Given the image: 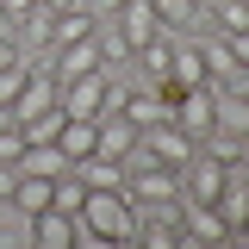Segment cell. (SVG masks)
Listing matches in <instances>:
<instances>
[{
  "label": "cell",
  "instance_id": "15",
  "mask_svg": "<svg viewBox=\"0 0 249 249\" xmlns=\"http://www.w3.org/2000/svg\"><path fill=\"white\" fill-rule=\"evenodd\" d=\"M6 206H19L25 218H37L44 206H50V181H44V175H19L13 193H6Z\"/></svg>",
  "mask_w": 249,
  "mask_h": 249
},
{
  "label": "cell",
  "instance_id": "19",
  "mask_svg": "<svg viewBox=\"0 0 249 249\" xmlns=\"http://www.w3.org/2000/svg\"><path fill=\"white\" fill-rule=\"evenodd\" d=\"M156 6V19H162V31L168 25H193L199 19V0H150Z\"/></svg>",
  "mask_w": 249,
  "mask_h": 249
},
{
  "label": "cell",
  "instance_id": "5",
  "mask_svg": "<svg viewBox=\"0 0 249 249\" xmlns=\"http://www.w3.org/2000/svg\"><path fill=\"white\" fill-rule=\"evenodd\" d=\"M93 69H106V56H100V37H81V44H62L56 56H50V75H56V88H69V81H81V75H93Z\"/></svg>",
  "mask_w": 249,
  "mask_h": 249
},
{
  "label": "cell",
  "instance_id": "9",
  "mask_svg": "<svg viewBox=\"0 0 249 249\" xmlns=\"http://www.w3.org/2000/svg\"><path fill=\"white\" fill-rule=\"evenodd\" d=\"M137 143H143V131L124 119V112H106V119H100V143H93V156H112V162H124Z\"/></svg>",
  "mask_w": 249,
  "mask_h": 249
},
{
  "label": "cell",
  "instance_id": "10",
  "mask_svg": "<svg viewBox=\"0 0 249 249\" xmlns=\"http://www.w3.org/2000/svg\"><path fill=\"white\" fill-rule=\"evenodd\" d=\"M119 112H124V119H131V124H137V131H150V124H162V119H175V106H168V100H162V93H156V88H137V93L124 88V100H119Z\"/></svg>",
  "mask_w": 249,
  "mask_h": 249
},
{
  "label": "cell",
  "instance_id": "24",
  "mask_svg": "<svg viewBox=\"0 0 249 249\" xmlns=\"http://www.w3.org/2000/svg\"><path fill=\"white\" fill-rule=\"evenodd\" d=\"M13 181H19V168H13V162H0V206H6V193H13Z\"/></svg>",
  "mask_w": 249,
  "mask_h": 249
},
{
  "label": "cell",
  "instance_id": "14",
  "mask_svg": "<svg viewBox=\"0 0 249 249\" xmlns=\"http://www.w3.org/2000/svg\"><path fill=\"white\" fill-rule=\"evenodd\" d=\"M168 81H181V88H199V81H212V75H206V56H199V44H181V37H175Z\"/></svg>",
  "mask_w": 249,
  "mask_h": 249
},
{
  "label": "cell",
  "instance_id": "12",
  "mask_svg": "<svg viewBox=\"0 0 249 249\" xmlns=\"http://www.w3.org/2000/svg\"><path fill=\"white\" fill-rule=\"evenodd\" d=\"M93 31H100V19H93L88 6H69V13H56V25H50V50L81 44V37H93Z\"/></svg>",
  "mask_w": 249,
  "mask_h": 249
},
{
  "label": "cell",
  "instance_id": "16",
  "mask_svg": "<svg viewBox=\"0 0 249 249\" xmlns=\"http://www.w3.org/2000/svg\"><path fill=\"white\" fill-rule=\"evenodd\" d=\"M75 175H81L88 187H124V162H112V156H81Z\"/></svg>",
  "mask_w": 249,
  "mask_h": 249
},
{
  "label": "cell",
  "instance_id": "26",
  "mask_svg": "<svg viewBox=\"0 0 249 249\" xmlns=\"http://www.w3.org/2000/svg\"><path fill=\"white\" fill-rule=\"evenodd\" d=\"M6 62H19V44H13V37H0V69H6Z\"/></svg>",
  "mask_w": 249,
  "mask_h": 249
},
{
  "label": "cell",
  "instance_id": "23",
  "mask_svg": "<svg viewBox=\"0 0 249 249\" xmlns=\"http://www.w3.org/2000/svg\"><path fill=\"white\" fill-rule=\"evenodd\" d=\"M31 6H37V0H0V19H13V25H19Z\"/></svg>",
  "mask_w": 249,
  "mask_h": 249
},
{
  "label": "cell",
  "instance_id": "25",
  "mask_svg": "<svg viewBox=\"0 0 249 249\" xmlns=\"http://www.w3.org/2000/svg\"><path fill=\"white\" fill-rule=\"evenodd\" d=\"M224 44H231V56H237V62H249V31H237V37H224Z\"/></svg>",
  "mask_w": 249,
  "mask_h": 249
},
{
  "label": "cell",
  "instance_id": "27",
  "mask_svg": "<svg viewBox=\"0 0 249 249\" xmlns=\"http://www.w3.org/2000/svg\"><path fill=\"white\" fill-rule=\"evenodd\" d=\"M0 37H13V19H0Z\"/></svg>",
  "mask_w": 249,
  "mask_h": 249
},
{
  "label": "cell",
  "instance_id": "18",
  "mask_svg": "<svg viewBox=\"0 0 249 249\" xmlns=\"http://www.w3.org/2000/svg\"><path fill=\"white\" fill-rule=\"evenodd\" d=\"M62 119H69V112H62V100H56L50 112H37V119H25V124H19V131H25V143H56V131H62Z\"/></svg>",
  "mask_w": 249,
  "mask_h": 249
},
{
  "label": "cell",
  "instance_id": "7",
  "mask_svg": "<svg viewBox=\"0 0 249 249\" xmlns=\"http://www.w3.org/2000/svg\"><path fill=\"white\" fill-rule=\"evenodd\" d=\"M143 150H150L156 162H168V168H181V162L199 150V143H193V137H187L175 119H162V124H150V131H143Z\"/></svg>",
  "mask_w": 249,
  "mask_h": 249
},
{
  "label": "cell",
  "instance_id": "3",
  "mask_svg": "<svg viewBox=\"0 0 249 249\" xmlns=\"http://www.w3.org/2000/svg\"><path fill=\"white\" fill-rule=\"evenodd\" d=\"M218 93H224L218 81H199V88H187L181 100H175V124H181L193 143H199V137L218 124Z\"/></svg>",
  "mask_w": 249,
  "mask_h": 249
},
{
  "label": "cell",
  "instance_id": "17",
  "mask_svg": "<svg viewBox=\"0 0 249 249\" xmlns=\"http://www.w3.org/2000/svg\"><path fill=\"white\" fill-rule=\"evenodd\" d=\"M199 56H206V75H212V81H224V75H231V69H237V56H231V44H224V37H199Z\"/></svg>",
  "mask_w": 249,
  "mask_h": 249
},
{
  "label": "cell",
  "instance_id": "21",
  "mask_svg": "<svg viewBox=\"0 0 249 249\" xmlns=\"http://www.w3.org/2000/svg\"><path fill=\"white\" fill-rule=\"evenodd\" d=\"M218 88L231 93V100H249V62H237V69H231V75H224Z\"/></svg>",
  "mask_w": 249,
  "mask_h": 249
},
{
  "label": "cell",
  "instance_id": "20",
  "mask_svg": "<svg viewBox=\"0 0 249 249\" xmlns=\"http://www.w3.org/2000/svg\"><path fill=\"white\" fill-rule=\"evenodd\" d=\"M93 37H100V56H106V69H112V62H124V56H131V44H124V37H119V25H100V31H93Z\"/></svg>",
  "mask_w": 249,
  "mask_h": 249
},
{
  "label": "cell",
  "instance_id": "11",
  "mask_svg": "<svg viewBox=\"0 0 249 249\" xmlns=\"http://www.w3.org/2000/svg\"><path fill=\"white\" fill-rule=\"evenodd\" d=\"M199 150H206V156H218L224 168H237V162L249 156V137H243V131H231V124H212V131L199 137Z\"/></svg>",
  "mask_w": 249,
  "mask_h": 249
},
{
  "label": "cell",
  "instance_id": "8",
  "mask_svg": "<svg viewBox=\"0 0 249 249\" xmlns=\"http://www.w3.org/2000/svg\"><path fill=\"white\" fill-rule=\"evenodd\" d=\"M31 243L37 249H75L81 243V224H75L69 212H56V206H44V212L31 218Z\"/></svg>",
  "mask_w": 249,
  "mask_h": 249
},
{
  "label": "cell",
  "instance_id": "2",
  "mask_svg": "<svg viewBox=\"0 0 249 249\" xmlns=\"http://www.w3.org/2000/svg\"><path fill=\"white\" fill-rule=\"evenodd\" d=\"M119 100H124V88L106 75V69H93V75H81V81H69L62 88V112L69 119H106V112H119Z\"/></svg>",
  "mask_w": 249,
  "mask_h": 249
},
{
  "label": "cell",
  "instance_id": "4",
  "mask_svg": "<svg viewBox=\"0 0 249 249\" xmlns=\"http://www.w3.org/2000/svg\"><path fill=\"white\" fill-rule=\"evenodd\" d=\"M224 181H231V168H224L218 156H206V150H193L181 162V199H218Z\"/></svg>",
  "mask_w": 249,
  "mask_h": 249
},
{
  "label": "cell",
  "instance_id": "22",
  "mask_svg": "<svg viewBox=\"0 0 249 249\" xmlns=\"http://www.w3.org/2000/svg\"><path fill=\"white\" fill-rule=\"evenodd\" d=\"M19 150H25V131L6 124V131H0V162H19Z\"/></svg>",
  "mask_w": 249,
  "mask_h": 249
},
{
  "label": "cell",
  "instance_id": "6",
  "mask_svg": "<svg viewBox=\"0 0 249 249\" xmlns=\"http://www.w3.org/2000/svg\"><path fill=\"white\" fill-rule=\"evenodd\" d=\"M112 25H119V37L131 44V56H137V50L150 44L156 31H162V19H156V6H150V0H124L119 13H112Z\"/></svg>",
  "mask_w": 249,
  "mask_h": 249
},
{
  "label": "cell",
  "instance_id": "1",
  "mask_svg": "<svg viewBox=\"0 0 249 249\" xmlns=\"http://www.w3.org/2000/svg\"><path fill=\"white\" fill-rule=\"evenodd\" d=\"M75 224H81V237H93V243H131L137 237V206H131L124 187H88Z\"/></svg>",
  "mask_w": 249,
  "mask_h": 249
},
{
  "label": "cell",
  "instance_id": "13",
  "mask_svg": "<svg viewBox=\"0 0 249 249\" xmlns=\"http://www.w3.org/2000/svg\"><path fill=\"white\" fill-rule=\"evenodd\" d=\"M93 143H100V124H93V119H62V131H56V150L69 156V162L93 156Z\"/></svg>",
  "mask_w": 249,
  "mask_h": 249
}]
</instances>
